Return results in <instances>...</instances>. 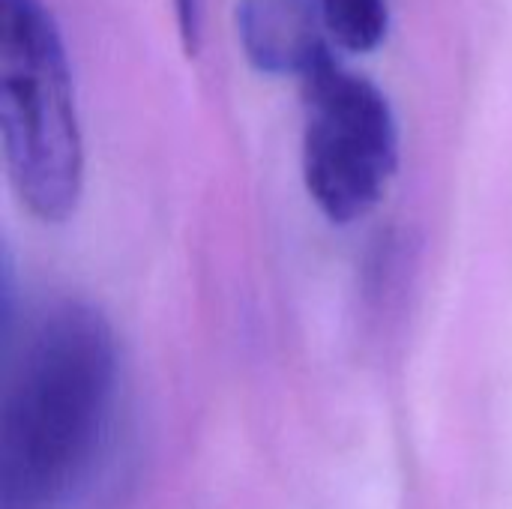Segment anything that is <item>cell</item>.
Masks as SVG:
<instances>
[{
  "label": "cell",
  "instance_id": "6da1fadb",
  "mask_svg": "<svg viewBox=\"0 0 512 509\" xmlns=\"http://www.w3.org/2000/svg\"><path fill=\"white\" fill-rule=\"evenodd\" d=\"M0 509H63L102 453L117 399V339L99 309L57 300L6 339Z\"/></svg>",
  "mask_w": 512,
  "mask_h": 509
},
{
  "label": "cell",
  "instance_id": "7a4b0ae2",
  "mask_svg": "<svg viewBox=\"0 0 512 509\" xmlns=\"http://www.w3.org/2000/svg\"><path fill=\"white\" fill-rule=\"evenodd\" d=\"M6 177L39 222H66L84 189V138L66 42L42 0H0Z\"/></svg>",
  "mask_w": 512,
  "mask_h": 509
},
{
  "label": "cell",
  "instance_id": "3957f363",
  "mask_svg": "<svg viewBox=\"0 0 512 509\" xmlns=\"http://www.w3.org/2000/svg\"><path fill=\"white\" fill-rule=\"evenodd\" d=\"M303 180L336 225L372 213L399 168V126L387 93L330 60L303 81Z\"/></svg>",
  "mask_w": 512,
  "mask_h": 509
},
{
  "label": "cell",
  "instance_id": "277c9868",
  "mask_svg": "<svg viewBox=\"0 0 512 509\" xmlns=\"http://www.w3.org/2000/svg\"><path fill=\"white\" fill-rule=\"evenodd\" d=\"M234 24L243 54L258 72L306 81L336 60L318 0H237Z\"/></svg>",
  "mask_w": 512,
  "mask_h": 509
},
{
  "label": "cell",
  "instance_id": "5b68a950",
  "mask_svg": "<svg viewBox=\"0 0 512 509\" xmlns=\"http://www.w3.org/2000/svg\"><path fill=\"white\" fill-rule=\"evenodd\" d=\"M330 36L348 51H372L387 39L390 3L387 0H318Z\"/></svg>",
  "mask_w": 512,
  "mask_h": 509
},
{
  "label": "cell",
  "instance_id": "8992f818",
  "mask_svg": "<svg viewBox=\"0 0 512 509\" xmlns=\"http://www.w3.org/2000/svg\"><path fill=\"white\" fill-rule=\"evenodd\" d=\"M171 3H174L180 42L189 54H195L201 45V27H204V0H171Z\"/></svg>",
  "mask_w": 512,
  "mask_h": 509
}]
</instances>
